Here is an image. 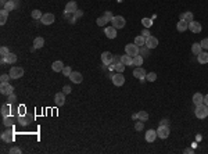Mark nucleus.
<instances>
[{
    "mask_svg": "<svg viewBox=\"0 0 208 154\" xmlns=\"http://www.w3.org/2000/svg\"><path fill=\"white\" fill-rule=\"evenodd\" d=\"M194 114H196V117H197L199 120H204V118H207L208 117V106H205L204 103L196 106Z\"/></svg>",
    "mask_w": 208,
    "mask_h": 154,
    "instance_id": "nucleus-1",
    "label": "nucleus"
},
{
    "mask_svg": "<svg viewBox=\"0 0 208 154\" xmlns=\"http://www.w3.org/2000/svg\"><path fill=\"white\" fill-rule=\"evenodd\" d=\"M125 53L128 54V56H130V57H135V56H137V54L140 53V49H139L137 44L129 43V44H126L125 46Z\"/></svg>",
    "mask_w": 208,
    "mask_h": 154,
    "instance_id": "nucleus-2",
    "label": "nucleus"
},
{
    "mask_svg": "<svg viewBox=\"0 0 208 154\" xmlns=\"http://www.w3.org/2000/svg\"><path fill=\"white\" fill-rule=\"evenodd\" d=\"M111 24H113V26L115 29H122L125 26L126 21L122 16H114V18L111 19Z\"/></svg>",
    "mask_w": 208,
    "mask_h": 154,
    "instance_id": "nucleus-3",
    "label": "nucleus"
},
{
    "mask_svg": "<svg viewBox=\"0 0 208 154\" xmlns=\"http://www.w3.org/2000/svg\"><path fill=\"white\" fill-rule=\"evenodd\" d=\"M169 133H171V131H169V126L168 125H160L158 126V129H157V136L160 139H167L168 136H169Z\"/></svg>",
    "mask_w": 208,
    "mask_h": 154,
    "instance_id": "nucleus-4",
    "label": "nucleus"
},
{
    "mask_svg": "<svg viewBox=\"0 0 208 154\" xmlns=\"http://www.w3.org/2000/svg\"><path fill=\"white\" fill-rule=\"evenodd\" d=\"M111 79L115 86H122L125 83V76L122 75V72H115L114 75H111Z\"/></svg>",
    "mask_w": 208,
    "mask_h": 154,
    "instance_id": "nucleus-5",
    "label": "nucleus"
},
{
    "mask_svg": "<svg viewBox=\"0 0 208 154\" xmlns=\"http://www.w3.org/2000/svg\"><path fill=\"white\" fill-rule=\"evenodd\" d=\"M22 75H24V69H22L21 67H11V69H10V76H11V79H19V78H22Z\"/></svg>",
    "mask_w": 208,
    "mask_h": 154,
    "instance_id": "nucleus-6",
    "label": "nucleus"
},
{
    "mask_svg": "<svg viewBox=\"0 0 208 154\" xmlns=\"http://www.w3.org/2000/svg\"><path fill=\"white\" fill-rule=\"evenodd\" d=\"M54 19H56L54 14H51V13H46V14H43V16H42L40 22L43 24V25H51V24L54 22Z\"/></svg>",
    "mask_w": 208,
    "mask_h": 154,
    "instance_id": "nucleus-7",
    "label": "nucleus"
},
{
    "mask_svg": "<svg viewBox=\"0 0 208 154\" xmlns=\"http://www.w3.org/2000/svg\"><path fill=\"white\" fill-rule=\"evenodd\" d=\"M0 92H2V94H4V96H9V94L14 93V86L10 85L9 82H7V83H2V85H0Z\"/></svg>",
    "mask_w": 208,
    "mask_h": 154,
    "instance_id": "nucleus-8",
    "label": "nucleus"
},
{
    "mask_svg": "<svg viewBox=\"0 0 208 154\" xmlns=\"http://www.w3.org/2000/svg\"><path fill=\"white\" fill-rule=\"evenodd\" d=\"M54 101H56L57 107L64 106V104H65V93H64V92H58V93H56V96H54Z\"/></svg>",
    "mask_w": 208,
    "mask_h": 154,
    "instance_id": "nucleus-9",
    "label": "nucleus"
},
{
    "mask_svg": "<svg viewBox=\"0 0 208 154\" xmlns=\"http://www.w3.org/2000/svg\"><path fill=\"white\" fill-rule=\"evenodd\" d=\"M201 29H203V26H201V24H200V22L194 21V19H193L192 22H189V31L190 32H193V33H200V32H201Z\"/></svg>",
    "mask_w": 208,
    "mask_h": 154,
    "instance_id": "nucleus-10",
    "label": "nucleus"
},
{
    "mask_svg": "<svg viewBox=\"0 0 208 154\" xmlns=\"http://www.w3.org/2000/svg\"><path fill=\"white\" fill-rule=\"evenodd\" d=\"M158 46V39L154 38V36H148V38H146V47H148L150 50H153V49H155V47Z\"/></svg>",
    "mask_w": 208,
    "mask_h": 154,
    "instance_id": "nucleus-11",
    "label": "nucleus"
},
{
    "mask_svg": "<svg viewBox=\"0 0 208 154\" xmlns=\"http://www.w3.org/2000/svg\"><path fill=\"white\" fill-rule=\"evenodd\" d=\"M146 71L144 68H142V67H136L135 69H133V76L137 79H140V81H143V79H146Z\"/></svg>",
    "mask_w": 208,
    "mask_h": 154,
    "instance_id": "nucleus-12",
    "label": "nucleus"
},
{
    "mask_svg": "<svg viewBox=\"0 0 208 154\" xmlns=\"http://www.w3.org/2000/svg\"><path fill=\"white\" fill-rule=\"evenodd\" d=\"M113 58H114V54H111L110 51H104V53L101 54V63H103L104 65H110V64L113 63Z\"/></svg>",
    "mask_w": 208,
    "mask_h": 154,
    "instance_id": "nucleus-13",
    "label": "nucleus"
},
{
    "mask_svg": "<svg viewBox=\"0 0 208 154\" xmlns=\"http://www.w3.org/2000/svg\"><path fill=\"white\" fill-rule=\"evenodd\" d=\"M76 11H78V4H76V2H68V3L65 4V13L68 14H75Z\"/></svg>",
    "mask_w": 208,
    "mask_h": 154,
    "instance_id": "nucleus-14",
    "label": "nucleus"
},
{
    "mask_svg": "<svg viewBox=\"0 0 208 154\" xmlns=\"http://www.w3.org/2000/svg\"><path fill=\"white\" fill-rule=\"evenodd\" d=\"M68 78L71 79V82H72V83H81V82L83 81L82 74H81V72H76V71H75V72L72 71V72H71V75H69Z\"/></svg>",
    "mask_w": 208,
    "mask_h": 154,
    "instance_id": "nucleus-15",
    "label": "nucleus"
},
{
    "mask_svg": "<svg viewBox=\"0 0 208 154\" xmlns=\"http://www.w3.org/2000/svg\"><path fill=\"white\" fill-rule=\"evenodd\" d=\"M104 33H106V36H107L108 39L117 38V29L114 28V26H107V28L104 29Z\"/></svg>",
    "mask_w": 208,
    "mask_h": 154,
    "instance_id": "nucleus-16",
    "label": "nucleus"
},
{
    "mask_svg": "<svg viewBox=\"0 0 208 154\" xmlns=\"http://www.w3.org/2000/svg\"><path fill=\"white\" fill-rule=\"evenodd\" d=\"M157 131H154V129H150V131H147L146 132V140L148 142V143H153V142L157 139Z\"/></svg>",
    "mask_w": 208,
    "mask_h": 154,
    "instance_id": "nucleus-17",
    "label": "nucleus"
},
{
    "mask_svg": "<svg viewBox=\"0 0 208 154\" xmlns=\"http://www.w3.org/2000/svg\"><path fill=\"white\" fill-rule=\"evenodd\" d=\"M176 29L179 32H186L189 29V22H186L185 19H179V22L176 24Z\"/></svg>",
    "mask_w": 208,
    "mask_h": 154,
    "instance_id": "nucleus-18",
    "label": "nucleus"
},
{
    "mask_svg": "<svg viewBox=\"0 0 208 154\" xmlns=\"http://www.w3.org/2000/svg\"><path fill=\"white\" fill-rule=\"evenodd\" d=\"M2 58H4V63L6 64H16L17 63V56L14 53H11V51H10L6 57H2Z\"/></svg>",
    "mask_w": 208,
    "mask_h": 154,
    "instance_id": "nucleus-19",
    "label": "nucleus"
},
{
    "mask_svg": "<svg viewBox=\"0 0 208 154\" xmlns=\"http://www.w3.org/2000/svg\"><path fill=\"white\" fill-rule=\"evenodd\" d=\"M2 139H3V142H6V143H11V142H14V135L11 131H7V132H3L2 133Z\"/></svg>",
    "mask_w": 208,
    "mask_h": 154,
    "instance_id": "nucleus-20",
    "label": "nucleus"
},
{
    "mask_svg": "<svg viewBox=\"0 0 208 154\" xmlns=\"http://www.w3.org/2000/svg\"><path fill=\"white\" fill-rule=\"evenodd\" d=\"M197 61H199L200 64H208V51L203 50L201 53L197 56Z\"/></svg>",
    "mask_w": 208,
    "mask_h": 154,
    "instance_id": "nucleus-21",
    "label": "nucleus"
},
{
    "mask_svg": "<svg viewBox=\"0 0 208 154\" xmlns=\"http://www.w3.org/2000/svg\"><path fill=\"white\" fill-rule=\"evenodd\" d=\"M193 103L196 104V106H199V104H203L204 103V96H203L201 93H194L193 94Z\"/></svg>",
    "mask_w": 208,
    "mask_h": 154,
    "instance_id": "nucleus-22",
    "label": "nucleus"
},
{
    "mask_svg": "<svg viewBox=\"0 0 208 154\" xmlns=\"http://www.w3.org/2000/svg\"><path fill=\"white\" fill-rule=\"evenodd\" d=\"M51 68H53V71H54V72H63V68H64V64H63V61H60V60L54 61V63H53V65H51Z\"/></svg>",
    "mask_w": 208,
    "mask_h": 154,
    "instance_id": "nucleus-23",
    "label": "nucleus"
},
{
    "mask_svg": "<svg viewBox=\"0 0 208 154\" xmlns=\"http://www.w3.org/2000/svg\"><path fill=\"white\" fill-rule=\"evenodd\" d=\"M180 19H185L186 22H192L194 19V14L192 11H186V13H182L180 14Z\"/></svg>",
    "mask_w": 208,
    "mask_h": 154,
    "instance_id": "nucleus-24",
    "label": "nucleus"
},
{
    "mask_svg": "<svg viewBox=\"0 0 208 154\" xmlns=\"http://www.w3.org/2000/svg\"><path fill=\"white\" fill-rule=\"evenodd\" d=\"M121 63L125 64V65H133V57L128 56L125 53V56H121Z\"/></svg>",
    "mask_w": 208,
    "mask_h": 154,
    "instance_id": "nucleus-25",
    "label": "nucleus"
},
{
    "mask_svg": "<svg viewBox=\"0 0 208 154\" xmlns=\"http://www.w3.org/2000/svg\"><path fill=\"white\" fill-rule=\"evenodd\" d=\"M201 51H203V47L200 43H193L192 44V53L194 54V56H199Z\"/></svg>",
    "mask_w": 208,
    "mask_h": 154,
    "instance_id": "nucleus-26",
    "label": "nucleus"
},
{
    "mask_svg": "<svg viewBox=\"0 0 208 154\" xmlns=\"http://www.w3.org/2000/svg\"><path fill=\"white\" fill-rule=\"evenodd\" d=\"M135 44H137L139 47L146 46V38L143 36V35H139V36H136V38H135Z\"/></svg>",
    "mask_w": 208,
    "mask_h": 154,
    "instance_id": "nucleus-27",
    "label": "nucleus"
},
{
    "mask_svg": "<svg viewBox=\"0 0 208 154\" xmlns=\"http://www.w3.org/2000/svg\"><path fill=\"white\" fill-rule=\"evenodd\" d=\"M43 46H44V39L42 36H39V38H36L33 40V49H40Z\"/></svg>",
    "mask_w": 208,
    "mask_h": 154,
    "instance_id": "nucleus-28",
    "label": "nucleus"
},
{
    "mask_svg": "<svg viewBox=\"0 0 208 154\" xmlns=\"http://www.w3.org/2000/svg\"><path fill=\"white\" fill-rule=\"evenodd\" d=\"M7 17H9V11L3 9L2 11H0V24H2V25H4V24H6Z\"/></svg>",
    "mask_w": 208,
    "mask_h": 154,
    "instance_id": "nucleus-29",
    "label": "nucleus"
},
{
    "mask_svg": "<svg viewBox=\"0 0 208 154\" xmlns=\"http://www.w3.org/2000/svg\"><path fill=\"white\" fill-rule=\"evenodd\" d=\"M10 111H11V107H10V104H9V103H7V104H3V106H2V115H3V117L10 115Z\"/></svg>",
    "mask_w": 208,
    "mask_h": 154,
    "instance_id": "nucleus-30",
    "label": "nucleus"
},
{
    "mask_svg": "<svg viewBox=\"0 0 208 154\" xmlns=\"http://www.w3.org/2000/svg\"><path fill=\"white\" fill-rule=\"evenodd\" d=\"M143 61H144V58H143L142 56H139V54L133 57V65H136V67H142Z\"/></svg>",
    "mask_w": 208,
    "mask_h": 154,
    "instance_id": "nucleus-31",
    "label": "nucleus"
},
{
    "mask_svg": "<svg viewBox=\"0 0 208 154\" xmlns=\"http://www.w3.org/2000/svg\"><path fill=\"white\" fill-rule=\"evenodd\" d=\"M137 120L146 122V121L148 120V113H147V111H139V113H137Z\"/></svg>",
    "mask_w": 208,
    "mask_h": 154,
    "instance_id": "nucleus-32",
    "label": "nucleus"
},
{
    "mask_svg": "<svg viewBox=\"0 0 208 154\" xmlns=\"http://www.w3.org/2000/svg\"><path fill=\"white\" fill-rule=\"evenodd\" d=\"M3 124L6 126H11L14 125V118L11 115H7V117H3Z\"/></svg>",
    "mask_w": 208,
    "mask_h": 154,
    "instance_id": "nucleus-33",
    "label": "nucleus"
},
{
    "mask_svg": "<svg viewBox=\"0 0 208 154\" xmlns=\"http://www.w3.org/2000/svg\"><path fill=\"white\" fill-rule=\"evenodd\" d=\"M16 7H17V6H16V3H14L13 0H7V3L4 4L3 9H4V10H7V11H11V10H14Z\"/></svg>",
    "mask_w": 208,
    "mask_h": 154,
    "instance_id": "nucleus-34",
    "label": "nucleus"
},
{
    "mask_svg": "<svg viewBox=\"0 0 208 154\" xmlns=\"http://www.w3.org/2000/svg\"><path fill=\"white\" fill-rule=\"evenodd\" d=\"M17 122H18L19 125L25 126V125H28L29 120H28V118H25V115H18V118H17Z\"/></svg>",
    "mask_w": 208,
    "mask_h": 154,
    "instance_id": "nucleus-35",
    "label": "nucleus"
},
{
    "mask_svg": "<svg viewBox=\"0 0 208 154\" xmlns=\"http://www.w3.org/2000/svg\"><path fill=\"white\" fill-rule=\"evenodd\" d=\"M125 64H122V63H118V64H115V65H114V71H115V72H123V71H125Z\"/></svg>",
    "mask_w": 208,
    "mask_h": 154,
    "instance_id": "nucleus-36",
    "label": "nucleus"
},
{
    "mask_svg": "<svg viewBox=\"0 0 208 154\" xmlns=\"http://www.w3.org/2000/svg\"><path fill=\"white\" fill-rule=\"evenodd\" d=\"M31 16H32V18H33V19H40L43 14H42L40 10H33V11L31 13Z\"/></svg>",
    "mask_w": 208,
    "mask_h": 154,
    "instance_id": "nucleus-37",
    "label": "nucleus"
},
{
    "mask_svg": "<svg viewBox=\"0 0 208 154\" xmlns=\"http://www.w3.org/2000/svg\"><path fill=\"white\" fill-rule=\"evenodd\" d=\"M96 22H97V25L99 26H106V24H107V18H106V17H99V18L97 19H96Z\"/></svg>",
    "mask_w": 208,
    "mask_h": 154,
    "instance_id": "nucleus-38",
    "label": "nucleus"
},
{
    "mask_svg": "<svg viewBox=\"0 0 208 154\" xmlns=\"http://www.w3.org/2000/svg\"><path fill=\"white\" fill-rule=\"evenodd\" d=\"M142 24L146 26V28H150V26L153 25V18H143Z\"/></svg>",
    "mask_w": 208,
    "mask_h": 154,
    "instance_id": "nucleus-39",
    "label": "nucleus"
},
{
    "mask_svg": "<svg viewBox=\"0 0 208 154\" xmlns=\"http://www.w3.org/2000/svg\"><path fill=\"white\" fill-rule=\"evenodd\" d=\"M135 129H136V131H137V132H140V131H143V129H144V124H143V121H140V120H139L135 124Z\"/></svg>",
    "mask_w": 208,
    "mask_h": 154,
    "instance_id": "nucleus-40",
    "label": "nucleus"
},
{
    "mask_svg": "<svg viewBox=\"0 0 208 154\" xmlns=\"http://www.w3.org/2000/svg\"><path fill=\"white\" fill-rule=\"evenodd\" d=\"M146 79H147L148 82H154L155 79H157V74H155V72H150V74H147V75H146Z\"/></svg>",
    "mask_w": 208,
    "mask_h": 154,
    "instance_id": "nucleus-41",
    "label": "nucleus"
},
{
    "mask_svg": "<svg viewBox=\"0 0 208 154\" xmlns=\"http://www.w3.org/2000/svg\"><path fill=\"white\" fill-rule=\"evenodd\" d=\"M140 54H142L143 58H144V57H147L148 54H150V49H148V47H146V46H143L142 50H140Z\"/></svg>",
    "mask_w": 208,
    "mask_h": 154,
    "instance_id": "nucleus-42",
    "label": "nucleus"
},
{
    "mask_svg": "<svg viewBox=\"0 0 208 154\" xmlns=\"http://www.w3.org/2000/svg\"><path fill=\"white\" fill-rule=\"evenodd\" d=\"M200 44H201V47H203V50L208 51V38L203 39V40H201V42H200Z\"/></svg>",
    "mask_w": 208,
    "mask_h": 154,
    "instance_id": "nucleus-43",
    "label": "nucleus"
},
{
    "mask_svg": "<svg viewBox=\"0 0 208 154\" xmlns=\"http://www.w3.org/2000/svg\"><path fill=\"white\" fill-rule=\"evenodd\" d=\"M11 79V76H10V74L7 75V74H3V75L0 76V81H2V83H7V82Z\"/></svg>",
    "mask_w": 208,
    "mask_h": 154,
    "instance_id": "nucleus-44",
    "label": "nucleus"
},
{
    "mask_svg": "<svg viewBox=\"0 0 208 154\" xmlns=\"http://www.w3.org/2000/svg\"><path fill=\"white\" fill-rule=\"evenodd\" d=\"M71 72H72V68H71V67H64V68H63L64 76H69V75H71Z\"/></svg>",
    "mask_w": 208,
    "mask_h": 154,
    "instance_id": "nucleus-45",
    "label": "nucleus"
},
{
    "mask_svg": "<svg viewBox=\"0 0 208 154\" xmlns=\"http://www.w3.org/2000/svg\"><path fill=\"white\" fill-rule=\"evenodd\" d=\"M7 97H9V104H10V106H11V104H14V103H16V100H17V96H16V94H14V93L9 94Z\"/></svg>",
    "mask_w": 208,
    "mask_h": 154,
    "instance_id": "nucleus-46",
    "label": "nucleus"
},
{
    "mask_svg": "<svg viewBox=\"0 0 208 154\" xmlns=\"http://www.w3.org/2000/svg\"><path fill=\"white\" fill-rule=\"evenodd\" d=\"M10 53V50H9V47H6V46H3L2 49H0V54H2V57H6L7 54Z\"/></svg>",
    "mask_w": 208,
    "mask_h": 154,
    "instance_id": "nucleus-47",
    "label": "nucleus"
},
{
    "mask_svg": "<svg viewBox=\"0 0 208 154\" xmlns=\"http://www.w3.org/2000/svg\"><path fill=\"white\" fill-rule=\"evenodd\" d=\"M104 17L107 18V21H108V22H111V19L114 18V14L111 13V11H106V13H104Z\"/></svg>",
    "mask_w": 208,
    "mask_h": 154,
    "instance_id": "nucleus-48",
    "label": "nucleus"
},
{
    "mask_svg": "<svg viewBox=\"0 0 208 154\" xmlns=\"http://www.w3.org/2000/svg\"><path fill=\"white\" fill-rule=\"evenodd\" d=\"M21 149L19 147H11L10 149V154H21Z\"/></svg>",
    "mask_w": 208,
    "mask_h": 154,
    "instance_id": "nucleus-49",
    "label": "nucleus"
},
{
    "mask_svg": "<svg viewBox=\"0 0 208 154\" xmlns=\"http://www.w3.org/2000/svg\"><path fill=\"white\" fill-rule=\"evenodd\" d=\"M17 113H18V115H25V106H19L17 108Z\"/></svg>",
    "mask_w": 208,
    "mask_h": 154,
    "instance_id": "nucleus-50",
    "label": "nucleus"
},
{
    "mask_svg": "<svg viewBox=\"0 0 208 154\" xmlns=\"http://www.w3.org/2000/svg\"><path fill=\"white\" fill-rule=\"evenodd\" d=\"M118 63H121V57L120 56H114V58H113V65H115V64H118Z\"/></svg>",
    "mask_w": 208,
    "mask_h": 154,
    "instance_id": "nucleus-51",
    "label": "nucleus"
},
{
    "mask_svg": "<svg viewBox=\"0 0 208 154\" xmlns=\"http://www.w3.org/2000/svg\"><path fill=\"white\" fill-rule=\"evenodd\" d=\"M63 92H64L65 94H69V93H71V86H69V85H65V86L63 88Z\"/></svg>",
    "mask_w": 208,
    "mask_h": 154,
    "instance_id": "nucleus-52",
    "label": "nucleus"
},
{
    "mask_svg": "<svg viewBox=\"0 0 208 154\" xmlns=\"http://www.w3.org/2000/svg\"><path fill=\"white\" fill-rule=\"evenodd\" d=\"M142 35L144 36V38H148V36H150V32H148V29H144V31L142 32Z\"/></svg>",
    "mask_w": 208,
    "mask_h": 154,
    "instance_id": "nucleus-53",
    "label": "nucleus"
},
{
    "mask_svg": "<svg viewBox=\"0 0 208 154\" xmlns=\"http://www.w3.org/2000/svg\"><path fill=\"white\" fill-rule=\"evenodd\" d=\"M168 124H169V121L168 120H161L160 121V125H168Z\"/></svg>",
    "mask_w": 208,
    "mask_h": 154,
    "instance_id": "nucleus-54",
    "label": "nucleus"
},
{
    "mask_svg": "<svg viewBox=\"0 0 208 154\" xmlns=\"http://www.w3.org/2000/svg\"><path fill=\"white\" fill-rule=\"evenodd\" d=\"M185 153H187V154H193V153H194V150H193V149H185Z\"/></svg>",
    "mask_w": 208,
    "mask_h": 154,
    "instance_id": "nucleus-55",
    "label": "nucleus"
},
{
    "mask_svg": "<svg viewBox=\"0 0 208 154\" xmlns=\"http://www.w3.org/2000/svg\"><path fill=\"white\" fill-rule=\"evenodd\" d=\"M74 16H75V18H78V17H81V16H82V11H79V10H78V11H76V13L74 14Z\"/></svg>",
    "mask_w": 208,
    "mask_h": 154,
    "instance_id": "nucleus-56",
    "label": "nucleus"
},
{
    "mask_svg": "<svg viewBox=\"0 0 208 154\" xmlns=\"http://www.w3.org/2000/svg\"><path fill=\"white\" fill-rule=\"evenodd\" d=\"M204 104L205 106H208V94L207 96H204Z\"/></svg>",
    "mask_w": 208,
    "mask_h": 154,
    "instance_id": "nucleus-57",
    "label": "nucleus"
},
{
    "mask_svg": "<svg viewBox=\"0 0 208 154\" xmlns=\"http://www.w3.org/2000/svg\"><path fill=\"white\" fill-rule=\"evenodd\" d=\"M6 3H7V0H0V4H2L3 7H4V4H6Z\"/></svg>",
    "mask_w": 208,
    "mask_h": 154,
    "instance_id": "nucleus-58",
    "label": "nucleus"
},
{
    "mask_svg": "<svg viewBox=\"0 0 208 154\" xmlns=\"http://www.w3.org/2000/svg\"><path fill=\"white\" fill-rule=\"evenodd\" d=\"M132 120H137V114H133V115H132Z\"/></svg>",
    "mask_w": 208,
    "mask_h": 154,
    "instance_id": "nucleus-59",
    "label": "nucleus"
},
{
    "mask_svg": "<svg viewBox=\"0 0 208 154\" xmlns=\"http://www.w3.org/2000/svg\"><path fill=\"white\" fill-rule=\"evenodd\" d=\"M13 2H14V3H16V6H17V7L19 6V0H13Z\"/></svg>",
    "mask_w": 208,
    "mask_h": 154,
    "instance_id": "nucleus-60",
    "label": "nucleus"
}]
</instances>
